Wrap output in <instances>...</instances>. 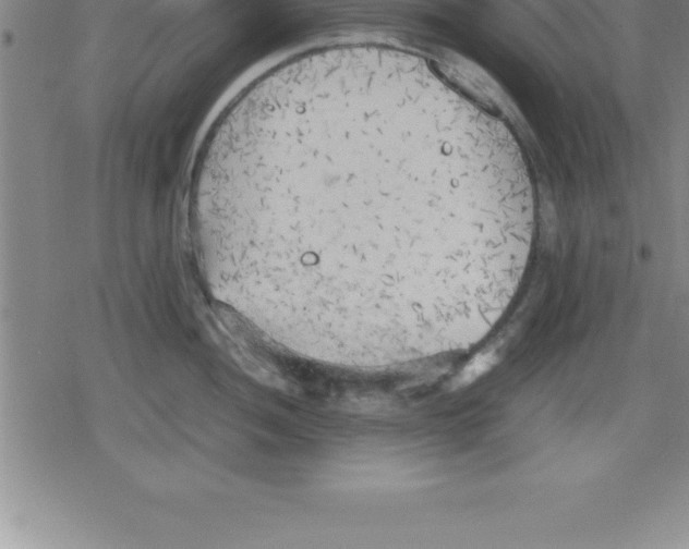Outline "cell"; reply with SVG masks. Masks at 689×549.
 Masks as SVG:
<instances>
[{
	"label": "cell",
	"mask_w": 689,
	"mask_h": 549,
	"mask_svg": "<svg viewBox=\"0 0 689 549\" xmlns=\"http://www.w3.org/2000/svg\"><path fill=\"white\" fill-rule=\"evenodd\" d=\"M386 113L348 94L273 109L251 147L244 223L255 249L294 259L314 298L424 325L468 295L473 203L452 149H406Z\"/></svg>",
	"instance_id": "obj_1"
}]
</instances>
